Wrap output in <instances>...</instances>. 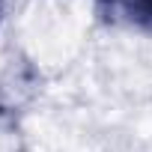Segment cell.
Masks as SVG:
<instances>
[{
    "instance_id": "6da1fadb",
    "label": "cell",
    "mask_w": 152,
    "mask_h": 152,
    "mask_svg": "<svg viewBox=\"0 0 152 152\" xmlns=\"http://www.w3.org/2000/svg\"><path fill=\"white\" fill-rule=\"evenodd\" d=\"M99 6L110 21L152 30V0H99Z\"/></svg>"
},
{
    "instance_id": "7a4b0ae2",
    "label": "cell",
    "mask_w": 152,
    "mask_h": 152,
    "mask_svg": "<svg viewBox=\"0 0 152 152\" xmlns=\"http://www.w3.org/2000/svg\"><path fill=\"white\" fill-rule=\"evenodd\" d=\"M0 15H3V6H0Z\"/></svg>"
}]
</instances>
